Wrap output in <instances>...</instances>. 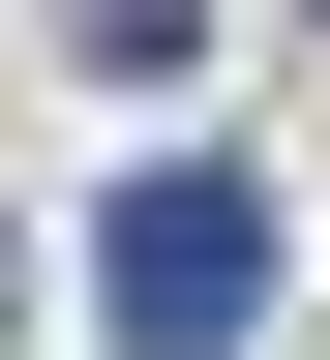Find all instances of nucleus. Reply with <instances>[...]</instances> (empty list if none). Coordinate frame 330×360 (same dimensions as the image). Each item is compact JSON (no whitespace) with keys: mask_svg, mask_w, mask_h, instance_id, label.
Here are the masks:
<instances>
[{"mask_svg":"<svg viewBox=\"0 0 330 360\" xmlns=\"http://www.w3.org/2000/svg\"><path fill=\"white\" fill-rule=\"evenodd\" d=\"M61 60H90V90H180V60H210V0H61Z\"/></svg>","mask_w":330,"mask_h":360,"instance_id":"nucleus-2","label":"nucleus"},{"mask_svg":"<svg viewBox=\"0 0 330 360\" xmlns=\"http://www.w3.org/2000/svg\"><path fill=\"white\" fill-rule=\"evenodd\" d=\"M0 330H30V240H0Z\"/></svg>","mask_w":330,"mask_h":360,"instance_id":"nucleus-3","label":"nucleus"},{"mask_svg":"<svg viewBox=\"0 0 330 360\" xmlns=\"http://www.w3.org/2000/svg\"><path fill=\"white\" fill-rule=\"evenodd\" d=\"M90 330H120V360H241L270 330V180L241 150H151L120 210H90Z\"/></svg>","mask_w":330,"mask_h":360,"instance_id":"nucleus-1","label":"nucleus"}]
</instances>
